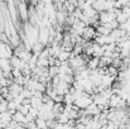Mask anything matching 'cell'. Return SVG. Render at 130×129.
I'll list each match as a JSON object with an SVG mask.
<instances>
[{
  "label": "cell",
  "mask_w": 130,
  "mask_h": 129,
  "mask_svg": "<svg viewBox=\"0 0 130 129\" xmlns=\"http://www.w3.org/2000/svg\"><path fill=\"white\" fill-rule=\"evenodd\" d=\"M38 42H41L44 47L49 46V31L47 27L39 28V33H38Z\"/></svg>",
  "instance_id": "cell-2"
},
{
  "label": "cell",
  "mask_w": 130,
  "mask_h": 129,
  "mask_svg": "<svg viewBox=\"0 0 130 129\" xmlns=\"http://www.w3.org/2000/svg\"><path fill=\"white\" fill-rule=\"evenodd\" d=\"M28 113H29V114H30V115H32V117L34 118V119H36V118L38 117V114H39V109L30 106V108H29V111H28Z\"/></svg>",
  "instance_id": "cell-20"
},
{
  "label": "cell",
  "mask_w": 130,
  "mask_h": 129,
  "mask_svg": "<svg viewBox=\"0 0 130 129\" xmlns=\"http://www.w3.org/2000/svg\"><path fill=\"white\" fill-rule=\"evenodd\" d=\"M85 111H86V114H88V115H95V114L101 113V110L99 109V105H96L93 101L91 104H88L86 108H85Z\"/></svg>",
  "instance_id": "cell-5"
},
{
  "label": "cell",
  "mask_w": 130,
  "mask_h": 129,
  "mask_svg": "<svg viewBox=\"0 0 130 129\" xmlns=\"http://www.w3.org/2000/svg\"><path fill=\"white\" fill-rule=\"evenodd\" d=\"M99 61H100V57H95V56H92V58H90V60L87 61L86 66L90 68V70H95V68L99 67Z\"/></svg>",
  "instance_id": "cell-8"
},
{
  "label": "cell",
  "mask_w": 130,
  "mask_h": 129,
  "mask_svg": "<svg viewBox=\"0 0 130 129\" xmlns=\"http://www.w3.org/2000/svg\"><path fill=\"white\" fill-rule=\"evenodd\" d=\"M92 47H93V53H92V56H95V57H101V56L104 54V47H102V46L92 42Z\"/></svg>",
  "instance_id": "cell-10"
},
{
  "label": "cell",
  "mask_w": 130,
  "mask_h": 129,
  "mask_svg": "<svg viewBox=\"0 0 130 129\" xmlns=\"http://www.w3.org/2000/svg\"><path fill=\"white\" fill-rule=\"evenodd\" d=\"M126 19H128V15H126L124 11H120V13H118V14H116V20H118V23H119V24H121V23L126 22Z\"/></svg>",
  "instance_id": "cell-16"
},
{
  "label": "cell",
  "mask_w": 130,
  "mask_h": 129,
  "mask_svg": "<svg viewBox=\"0 0 130 129\" xmlns=\"http://www.w3.org/2000/svg\"><path fill=\"white\" fill-rule=\"evenodd\" d=\"M70 84L68 82H66V81H63V80H61L59 82H58V85L56 86L54 89H56V91H57V94H59V95H64V94H67L68 92V90H70Z\"/></svg>",
  "instance_id": "cell-4"
},
{
  "label": "cell",
  "mask_w": 130,
  "mask_h": 129,
  "mask_svg": "<svg viewBox=\"0 0 130 129\" xmlns=\"http://www.w3.org/2000/svg\"><path fill=\"white\" fill-rule=\"evenodd\" d=\"M96 34H97L96 28L92 27V25H87L86 28H85V31H84V33H82V38L85 41H92Z\"/></svg>",
  "instance_id": "cell-3"
},
{
  "label": "cell",
  "mask_w": 130,
  "mask_h": 129,
  "mask_svg": "<svg viewBox=\"0 0 130 129\" xmlns=\"http://www.w3.org/2000/svg\"><path fill=\"white\" fill-rule=\"evenodd\" d=\"M37 66L39 67H48V58H38L37 60Z\"/></svg>",
  "instance_id": "cell-19"
},
{
  "label": "cell",
  "mask_w": 130,
  "mask_h": 129,
  "mask_svg": "<svg viewBox=\"0 0 130 129\" xmlns=\"http://www.w3.org/2000/svg\"><path fill=\"white\" fill-rule=\"evenodd\" d=\"M118 1H119L123 6H124V5H128V4L130 3V0H118Z\"/></svg>",
  "instance_id": "cell-22"
},
{
  "label": "cell",
  "mask_w": 130,
  "mask_h": 129,
  "mask_svg": "<svg viewBox=\"0 0 130 129\" xmlns=\"http://www.w3.org/2000/svg\"><path fill=\"white\" fill-rule=\"evenodd\" d=\"M129 38H130V34H129Z\"/></svg>",
  "instance_id": "cell-25"
},
{
  "label": "cell",
  "mask_w": 130,
  "mask_h": 129,
  "mask_svg": "<svg viewBox=\"0 0 130 129\" xmlns=\"http://www.w3.org/2000/svg\"><path fill=\"white\" fill-rule=\"evenodd\" d=\"M48 75H49L51 77L58 75V67L54 66V65H53V66H48Z\"/></svg>",
  "instance_id": "cell-17"
},
{
  "label": "cell",
  "mask_w": 130,
  "mask_h": 129,
  "mask_svg": "<svg viewBox=\"0 0 130 129\" xmlns=\"http://www.w3.org/2000/svg\"><path fill=\"white\" fill-rule=\"evenodd\" d=\"M75 101V97L71 92H67L63 95V104H73Z\"/></svg>",
  "instance_id": "cell-15"
},
{
  "label": "cell",
  "mask_w": 130,
  "mask_h": 129,
  "mask_svg": "<svg viewBox=\"0 0 130 129\" xmlns=\"http://www.w3.org/2000/svg\"><path fill=\"white\" fill-rule=\"evenodd\" d=\"M13 115L9 113V110H5V111H0V123L5 124V127L8 125V123L13 119L11 118Z\"/></svg>",
  "instance_id": "cell-6"
},
{
  "label": "cell",
  "mask_w": 130,
  "mask_h": 129,
  "mask_svg": "<svg viewBox=\"0 0 130 129\" xmlns=\"http://www.w3.org/2000/svg\"><path fill=\"white\" fill-rule=\"evenodd\" d=\"M13 120H15V122H18V123H22V124H24V127H25V123H27V119H25V115L24 114H22L19 110H17L14 114H13Z\"/></svg>",
  "instance_id": "cell-7"
},
{
  "label": "cell",
  "mask_w": 130,
  "mask_h": 129,
  "mask_svg": "<svg viewBox=\"0 0 130 129\" xmlns=\"http://www.w3.org/2000/svg\"><path fill=\"white\" fill-rule=\"evenodd\" d=\"M44 48V46L42 44L41 42H36L33 46H32V53H34V54H37V56H39V53L42 52V49Z\"/></svg>",
  "instance_id": "cell-14"
},
{
  "label": "cell",
  "mask_w": 130,
  "mask_h": 129,
  "mask_svg": "<svg viewBox=\"0 0 130 129\" xmlns=\"http://www.w3.org/2000/svg\"><path fill=\"white\" fill-rule=\"evenodd\" d=\"M56 57H57L59 61H62V62H63V61H68V58L71 57V52H70V51H66V49H61L59 53H58Z\"/></svg>",
  "instance_id": "cell-11"
},
{
  "label": "cell",
  "mask_w": 130,
  "mask_h": 129,
  "mask_svg": "<svg viewBox=\"0 0 130 129\" xmlns=\"http://www.w3.org/2000/svg\"><path fill=\"white\" fill-rule=\"evenodd\" d=\"M9 60H10V65H11L13 68H20V66H22V60H20L18 56L13 54Z\"/></svg>",
  "instance_id": "cell-12"
},
{
  "label": "cell",
  "mask_w": 130,
  "mask_h": 129,
  "mask_svg": "<svg viewBox=\"0 0 130 129\" xmlns=\"http://www.w3.org/2000/svg\"><path fill=\"white\" fill-rule=\"evenodd\" d=\"M17 106L18 105H17V103L14 100H9L8 101V109L9 110H17Z\"/></svg>",
  "instance_id": "cell-21"
},
{
  "label": "cell",
  "mask_w": 130,
  "mask_h": 129,
  "mask_svg": "<svg viewBox=\"0 0 130 129\" xmlns=\"http://www.w3.org/2000/svg\"><path fill=\"white\" fill-rule=\"evenodd\" d=\"M17 8H18V15L22 22H28L29 14H28V8H27V1L18 0L17 1Z\"/></svg>",
  "instance_id": "cell-1"
},
{
  "label": "cell",
  "mask_w": 130,
  "mask_h": 129,
  "mask_svg": "<svg viewBox=\"0 0 130 129\" xmlns=\"http://www.w3.org/2000/svg\"><path fill=\"white\" fill-rule=\"evenodd\" d=\"M111 1H115V0H111Z\"/></svg>",
  "instance_id": "cell-24"
},
{
  "label": "cell",
  "mask_w": 130,
  "mask_h": 129,
  "mask_svg": "<svg viewBox=\"0 0 130 129\" xmlns=\"http://www.w3.org/2000/svg\"><path fill=\"white\" fill-rule=\"evenodd\" d=\"M36 124L37 128H47V120L42 118H36Z\"/></svg>",
  "instance_id": "cell-18"
},
{
  "label": "cell",
  "mask_w": 130,
  "mask_h": 129,
  "mask_svg": "<svg viewBox=\"0 0 130 129\" xmlns=\"http://www.w3.org/2000/svg\"><path fill=\"white\" fill-rule=\"evenodd\" d=\"M96 32H97L99 34L107 36V34H110V33H111V29H110L106 24H99V25L96 27Z\"/></svg>",
  "instance_id": "cell-9"
},
{
  "label": "cell",
  "mask_w": 130,
  "mask_h": 129,
  "mask_svg": "<svg viewBox=\"0 0 130 129\" xmlns=\"http://www.w3.org/2000/svg\"><path fill=\"white\" fill-rule=\"evenodd\" d=\"M42 104H43V101H42L41 97H37V96H34V95L30 97V106L39 109V108L42 106Z\"/></svg>",
  "instance_id": "cell-13"
},
{
  "label": "cell",
  "mask_w": 130,
  "mask_h": 129,
  "mask_svg": "<svg viewBox=\"0 0 130 129\" xmlns=\"http://www.w3.org/2000/svg\"><path fill=\"white\" fill-rule=\"evenodd\" d=\"M67 1H70V3H72V4H75L77 6V0H67Z\"/></svg>",
  "instance_id": "cell-23"
}]
</instances>
